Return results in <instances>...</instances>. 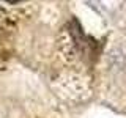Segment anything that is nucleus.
Segmentation results:
<instances>
[{
  "label": "nucleus",
  "mask_w": 126,
  "mask_h": 118,
  "mask_svg": "<svg viewBox=\"0 0 126 118\" xmlns=\"http://www.w3.org/2000/svg\"><path fill=\"white\" fill-rule=\"evenodd\" d=\"M5 2H8V3H17V2H21V0H5Z\"/></svg>",
  "instance_id": "f257e3e1"
}]
</instances>
